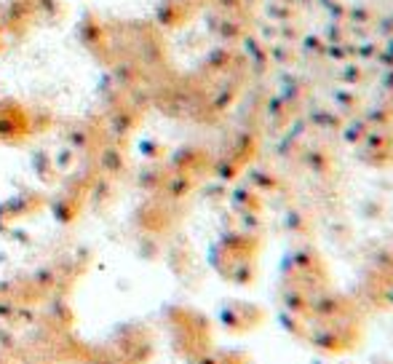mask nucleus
Returning a JSON list of instances; mask_svg holds the SVG:
<instances>
[{
    "instance_id": "obj_1",
    "label": "nucleus",
    "mask_w": 393,
    "mask_h": 364,
    "mask_svg": "<svg viewBox=\"0 0 393 364\" xmlns=\"http://www.w3.org/2000/svg\"><path fill=\"white\" fill-rule=\"evenodd\" d=\"M310 343L316 345L318 351L324 353H345L350 348V340H345V335L337 330H310Z\"/></svg>"
},
{
    "instance_id": "obj_2",
    "label": "nucleus",
    "mask_w": 393,
    "mask_h": 364,
    "mask_svg": "<svg viewBox=\"0 0 393 364\" xmlns=\"http://www.w3.org/2000/svg\"><path fill=\"white\" fill-rule=\"evenodd\" d=\"M340 303H342V298L327 295V298H321V300H316V303H313V313H316L318 319H335V316H340V313H342Z\"/></svg>"
}]
</instances>
